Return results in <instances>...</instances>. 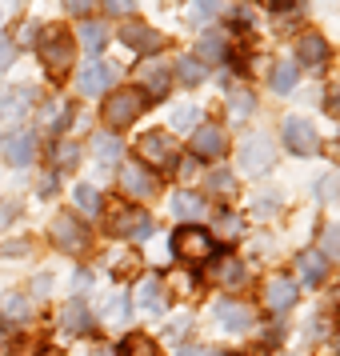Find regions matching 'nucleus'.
Returning <instances> with one entry per match:
<instances>
[{"instance_id":"nucleus-1","label":"nucleus","mask_w":340,"mask_h":356,"mask_svg":"<svg viewBox=\"0 0 340 356\" xmlns=\"http://www.w3.org/2000/svg\"><path fill=\"white\" fill-rule=\"evenodd\" d=\"M148 97L145 92H136V88H124V92H113V97L104 100V120H108V129H129L136 116L145 113Z\"/></svg>"},{"instance_id":"nucleus-2","label":"nucleus","mask_w":340,"mask_h":356,"mask_svg":"<svg viewBox=\"0 0 340 356\" xmlns=\"http://www.w3.org/2000/svg\"><path fill=\"white\" fill-rule=\"evenodd\" d=\"M241 172L244 177H264L268 168L276 164V152H273V140L268 136H244V145H241Z\"/></svg>"},{"instance_id":"nucleus-3","label":"nucleus","mask_w":340,"mask_h":356,"mask_svg":"<svg viewBox=\"0 0 340 356\" xmlns=\"http://www.w3.org/2000/svg\"><path fill=\"white\" fill-rule=\"evenodd\" d=\"M172 248H177V257H180V260H193V264H200V260H209V257H212L216 241H212L209 228L184 225V228H177V236H172Z\"/></svg>"},{"instance_id":"nucleus-4","label":"nucleus","mask_w":340,"mask_h":356,"mask_svg":"<svg viewBox=\"0 0 340 356\" xmlns=\"http://www.w3.org/2000/svg\"><path fill=\"white\" fill-rule=\"evenodd\" d=\"M52 244L56 248H65L68 257H84L88 252V228L76 220V216H68V212H60L56 220H52Z\"/></svg>"},{"instance_id":"nucleus-5","label":"nucleus","mask_w":340,"mask_h":356,"mask_svg":"<svg viewBox=\"0 0 340 356\" xmlns=\"http://www.w3.org/2000/svg\"><path fill=\"white\" fill-rule=\"evenodd\" d=\"M72 56H76L72 36L49 33L44 40H40V60H44V68H49V76H65L68 68H72Z\"/></svg>"},{"instance_id":"nucleus-6","label":"nucleus","mask_w":340,"mask_h":356,"mask_svg":"<svg viewBox=\"0 0 340 356\" xmlns=\"http://www.w3.org/2000/svg\"><path fill=\"white\" fill-rule=\"evenodd\" d=\"M136 152H140V161L152 164V168H172V164H177V140H172L168 132H145V136L136 140Z\"/></svg>"},{"instance_id":"nucleus-7","label":"nucleus","mask_w":340,"mask_h":356,"mask_svg":"<svg viewBox=\"0 0 340 356\" xmlns=\"http://www.w3.org/2000/svg\"><path fill=\"white\" fill-rule=\"evenodd\" d=\"M108 232L113 236H124V241H136V236H148L152 232V220H148L145 209H113V216H108Z\"/></svg>"},{"instance_id":"nucleus-8","label":"nucleus","mask_w":340,"mask_h":356,"mask_svg":"<svg viewBox=\"0 0 340 356\" xmlns=\"http://www.w3.org/2000/svg\"><path fill=\"white\" fill-rule=\"evenodd\" d=\"M284 145H289V152H296V156H316V152H321V136H316V129H312L308 120L289 116V120H284Z\"/></svg>"},{"instance_id":"nucleus-9","label":"nucleus","mask_w":340,"mask_h":356,"mask_svg":"<svg viewBox=\"0 0 340 356\" xmlns=\"http://www.w3.org/2000/svg\"><path fill=\"white\" fill-rule=\"evenodd\" d=\"M0 152H4V161L13 164V168H29V164H33V156H36V136H33L29 129L4 132Z\"/></svg>"},{"instance_id":"nucleus-10","label":"nucleus","mask_w":340,"mask_h":356,"mask_svg":"<svg viewBox=\"0 0 340 356\" xmlns=\"http://www.w3.org/2000/svg\"><path fill=\"white\" fill-rule=\"evenodd\" d=\"M193 152L200 161H216V156H225L228 152V140H225V129L220 124H200L193 132Z\"/></svg>"},{"instance_id":"nucleus-11","label":"nucleus","mask_w":340,"mask_h":356,"mask_svg":"<svg viewBox=\"0 0 340 356\" xmlns=\"http://www.w3.org/2000/svg\"><path fill=\"white\" fill-rule=\"evenodd\" d=\"M212 312H216V324L225 332H248L252 328V308L241 305V300H216Z\"/></svg>"},{"instance_id":"nucleus-12","label":"nucleus","mask_w":340,"mask_h":356,"mask_svg":"<svg viewBox=\"0 0 340 356\" xmlns=\"http://www.w3.org/2000/svg\"><path fill=\"white\" fill-rule=\"evenodd\" d=\"M120 44L148 56V52L161 49V33H156V29H148V24H140V20H129V24H120Z\"/></svg>"},{"instance_id":"nucleus-13","label":"nucleus","mask_w":340,"mask_h":356,"mask_svg":"<svg viewBox=\"0 0 340 356\" xmlns=\"http://www.w3.org/2000/svg\"><path fill=\"white\" fill-rule=\"evenodd\" d=\"M113 68L104 65V60H88V65L81 68V76H76V92L81 97H100L108 84H113Z\"/></svg>"},{"instance_id":"nucleus-14","label":"nucleus","mask_w":340,"mask_h":356,"mask_svg":"<svg viewBox=\"0 0 340 356\" xmlns=\"http://www.w3.org/2000/svg\"><path fill=\"white\" fill-rule=\"evenodd\" d=\"M136 76H140V84H145L148 97L164 100L168 97V88H172V81H168V65H161V60H140V68H136Z\"/></svg>"},{"instance_id":"nucleus-15","label":"nucleus","mask_w":340,"mask_h":356,"mask_svg":"<svg viewBox=\"0 0 340 356\" xmlns=\"http://www.w3.org/2000/svg\"><path fill=\"white\" fill-rule=\"evenodd\" d=\"M120 184H124V193L136 196V200H145V196L156 193V180L148 177L145 164H120Z\"/></svg>"},{"instance_id":"nucleus-16","label":"nucleus","mask_w":340,"mask_h":356,"mask_svg":"<svg viewBox=\"0 0 340 356\" xmlns=\"http://www.w3.org/2000/svg\"><path fill=\"white\" fill-rule=\"evenodd\" d=\"M296 56H300V65H308V68H324L332 52H328V40H324L321 33H305L296 40Z\"/></svg>"},{"instance_id":"nucleus-17","label":"nucleus","mask_w":340,"mask_h":356,"mask_svg":"<svg viewBox=\"0 0 340 356\" xmlns=\"http://www.w3.org/2000/svg\"><path fill=\"white\" fill-rule=\"evenodd\" d=\"M296 280H284V276H273L268 280V289H264V305L273 308V312H289L296 305Z\"/></svg>"},{"instance_id":"nucleus-18","label":"nucleus","mask_w":340,"mask_h":356,"mask_svg":"<svg viewBox=\"0 0 340 356\" xmlns=\"http://www.w3.org/2000/svg\"><path fill=\"white\" fill-rule=\"evenodd\" d=\"M196 60H200L204 68H209V65H225V60H228V40L216 33V29L204 33V36H200V44H196Z\"/></svg>"},{"instance_id":"nucleus-19","label":"nucleus","mask_w":340,"mask_h":356,"mask_svg":"<svg viewBox=\"0 0 340 356\" xmlns=\"http://www.w3.org/2000/svg\"><path fill=\"white\" fill-rule=\"evenodd\" d=\"M36 100V92L29 84H17V88H8V92H0V116H8V120H17L24 116V108Z\"/></svg>"},{"instance_id":"nucleus-20","label":"nucleus","mask_w":340,"mask_h":356,"mask_svg":"<svg viewBox=\"0 0 340 356\" xmlns=\"http://www.w3.org/2000/svg\"><path fill=\"white\" fill-rule=\"evenodd\" d=\"M296 264H300V276H305V284H312V289L328 280V257H324V252H305V257L296 260Z\"/></svg>"},{"instance_id":"nucleus-21","label":"nucleus","mask_w":340,"mask_h":356,"mask_svg":"<svg viewBox=\"0 0 340 356\" xmlns=\"http://www.w3.org/2000/svg\"><path fill=\"white\" fill-rule=\"evenodd\" d=\"M212 280H220V284H228V289H241L244 280H248V273H244V264L236 257H220L216 268H212Z\"/></svg>"},{"instance_id":"nucleus-22","label":"nucleus","mask_w":340,"mask_h":356,"mask_svg":"<svg viewBox=\"0 0 340 356\" xmlns=\"http://www.w3.org/2000/svg\"><path fill=\"white\" fill-rule=\"evenodd\" d=\"M136 305H140V312H148V316H156L164 308V292H161V280H156V276H152V280H140Z\"/></svg>"},{"instance_id":"nucleus-23","label":"nucleus","mask_w":340,"mask_h":356,"mask_svg":"<svg viewBox=\"0 0 340 356\" xmlns=\"http://www.w3.org/2000/svg\"><path fill=\"white\" fill-rule=\"evenodd\" d=\"M0 316L8 324H24L33 316V305H29V296H20V292H8L4 296V305H0Z\"/></svg>"},{"instance_id":"nucleus-24","label":"nucleus","mask_w":340,"mask_h":356,"mask_svg":"<svg viewBox=\"0 0 340 356\" xmlns=\"http://www.w3.org/2000/svg\"><path fill=\"white\" fill-rule=\"evenodd\" d=\"M60 324H65L68 332H88V328H92V312H88L81 300H72V305L60 312Z\"/></svg>"},{"instance_id":"nucleus-25","label":"nucleus","mask_w":340,"mask_h":356,"mask_svg":"<svg viewBox=\"0 0 340 356\" xmlns=\"http://www.w3.org/2000/svg\"><path fill=\"white\" fill-rule=\"evenodd\" d=\"M296 72H300V68L292 65V60H280V65L273 68V88L280 97H289L292 88H296Z\"/></svg>"},{"instance_id":"nucleus-26","label":"nucleus","mask_w":340,"mask_h":356,"mask_svg":"<svg viewBox=\"0 0 340 356\" xmlns=\"http://www.w3.org/2000/svg\"><path fill=\"white\" fill-rule=\"evenodd\" d=\"M92 152H97L100 164H116L124 148H120V140H116V136H108V132H104V136H92Z\"/></svg>"},{"instance_id":"nucleus-27","label":"nucleus","mask_w":340,"mask_h":356,"mask_svg":"<svg viewBox=\"0 0 340 356\" xmlns=\"http://www.w3.org/2000/svg\"><path fill=\"white\" fill-rule=\"evenodd\" d=\"M172 212L184 216V220H193V216H204V200L196 193H177L172 196Z\"/></svg>"},{"instance_id":"nucleus-28","label":"nucleus","mask_w":340,"mask_h":356,"mask_svg":"<svg viewBox=\"0 0 340 356\" xmlns=\"http://www.w3.org/2000/svg\"><path fill=\"white\" fill-rule=\"evenodd\" d=\"M72 104H65V100H52V104H44V124H49L52 132H60V129H68L72 120Z\"/></svg>"},{"instance_id":"nucleus-29","label":"nucleus","mask_w":340,"mask_h":356,"mask_svg":"<svg viewBox=\"0 0 340 356\" xmlns=\"http://www.w3.org/2000/svg\"><path fill=\"white\" fill-rule=\"evenodd\" d=\"M104 321L108 324L129 321V296H124V292H113V296L104 300Z\"/></svg>"},{"instance_id":"nucleus-30","label":"nucleus","mask_w":340,"mask_h":356,"mask_svg":"<svg viewBox=\"0 0 340 356\" xmlns=\"http://www.w3.org/2000/svg\"><path fill=\"white\" fill-rule=\"evenodd\" d=\"M116 356H156V344L148 337H129L120 348H116Z\"/></svg>"},{"instance_id":"nucleus-31","label":"nucleus","mask_w":340,"mask_h":356,"mask_svg":"<svg viewBox=\"0 0 340 356\" xmlns=\"http://www.w3.org/2000/svg\"><path fill=\"white\" fill-rule=\"evenodd\" d=\"M81 40H84V49L100 52V49H104V40H108V33H104V24L88 20V24H81Z\"/></svg>"},{"instance_id":"nucleus-32","label":"nucleus","mask_w":340,"mask_h":356,"mask_svg":"<svg viewBox=\"0 0 340 356\" xmlns=\"http://www.w3.org/2000/svg\"><path fill=\"white\" fill-rule=\"evenodd\" d=\"M204 72H209V68L200 65V60H193V56H184V60L177 65V76L184 84H200V81H204Z\"/></svg>"},{"instance_id":"nucleus-33","label":"nucleus","mask_w":340,"mask_h":356,"mask_svg":"<svg viewBox=\"0 0 340 356\" xmlns=\"http://www.w3.org/2000/svg\"><path fill=\"white\" fill-rule=\"evenodd\" d=\"M76 161H81V148H76V145L60 140V145L52 148V164H56V168H72Z\"/></svg>"},{"instance_id":"nucleus-34","label":"nucleus","mask_w":340,"mask_h":356,"mask_svg":"<svg viewBox=\"0 0 340 356\" xmlns=\"http://www.w3.org/2000/svg\"><path fill=\"white\" fill-rule=\"evenodd\" d=\"M72 196H76V204H81L84 212H100V193L92 188V184H76Z\"/></svg>"},{"instance_id":"nucleus-35","label":"nucleus","mask_w":340,"mask_h":356,"mask_svg":"<svg viewBox=\"0 0 340 356\" xmlns=\"http://www.w3.org/2000/svg\"><path fill=\"white\" fill-rule=\"evenodd\" d=\"M228 108H232V120L241 124L244 116L252 113V92H232V100H228Z\"/></svg>"},{"instance_id":"nucleus-36","label":"nucleus","mask_w":340,"mask_h":356,"mask_svg":"<svg viewBox=\"0 0 340 356\" xmlns=\"http://www.w3.org/2000/svg\"><path fill=\"white\" fill-rule=\"evenodd\" d=\"M209 188L212 193H232V188H236V184H232V172H225V168L209 172Z\"/></svg>"},{"instance_id":"nucleus-37","label":"nucleus","mask_w":340,"mask_h":356,"mask_svg":"<svg viewBox=\"0 0 340 356\" xmlns=\"http://www.w3.org/2000/svg\"><path fill=\"white\" fill-rule=\"evenodd\" d=\"M92 8H97V0H65V13H72V17H92Z\"/></svg>"},{"instance_id":"nucleus-38","label":"nucleus","mask_w":340,"mask_h":356,"mask_svg":"<svg viewBox=\"0 0 340 356\" xmlns=\"http://www.w3.org/2000/svg\"><path fill=\"white\" fill-rule=\"evenodd\" d=\"M104 8H108L113 17H132V13H136V0H104Z\"/></svg>"},{"instance_id":"nucleus-39","label":"nucleus","mask_w":340,"mask_h":356,"mask_svg":"<svg viewBox=\"0 0 340 356\" xmlns=\"http://www.w3.org/2000/svg\"><path fill=\"white\" fill-rule=\"evenodd\" d=\"M193 13L200 20H209V17H216V13H220V0H193Z\"/></svg>"},{"instance_id":"nucleus-40","label":"nucleus","mask_w":340,"mask_h":356,"mask_svg":"<svg viewBox=\"0 0 340 356\" xmlns=\"http://www.w3.org/2000/svg\"><path fill=\"white\" fill-rule=\"evenodd\" d=\"M172 124H177V129H193L196 124V108H188V104L177 108V113H172Z\"/></svg>"},{"instance_id":"nucleus-41","label":"nucleus","mask_w":340,"mask_h":356,"mask_svg":"<svg viewBox=\"0 0 340 356\" xmlns=\"http://www.w3.org/2000/svg\"><path fill=\"white\" fill-rule=\"evenodd\" d=\"M337 193H340V180H337V177H324L321 188H316V196H321V200H332Z\"/></svg>"},{"instance_id":"nucleus-42","label":"nucleus","mask_w":340,"mask_h":356,"mask_svg":"<svg viewBox=\"0 0 340 356\" xmlns=\"http://www.w3.org/2000/svg\"><path fill=\"white\" fill-rule=\"evenodd\" d=\"M220 216H225V220H216V228H220L225 236H236V232H241V220H236L232 212H220Z\"/></svg>"},{"instance_id":"nucleus-43","label":"nucleus","mask_w":340,"mask_h":356,"mask_svg":"<svg viewBox=\"0 0 340 356\" xmlns=\"http://www.w3.org/2000/svg\"><path fill=\"white\" fill-rule=\"evenodd\" d=\"M36 36H40V24H36V20H24V24H20V44H33Z\"/></svg>"},{"instance_id":"nucleus-44","label":"nucleus","mask_w":340,"mask_h":356,"mask_svg":"<svg viewBox=\"0 0 340 356\" xmlns=\"http://www.w3.org/2000/svg\"><path fill=\"white\" fill-rule=\"evenodd\" d=\"M324 248H328V257H340V228H332V232L324 236Z\"/></svg>"},{"instance_id":"nucleus-45","label":"nucleus","mask_w":340,"mask_h":356,"mask_svg":"<svg viewBox=\"0 0 340 356\" xmlns=\"http://www.w3.org/2000/svg\"><path fill=\"white\" fill-rule=\"evenodd\" d=\"M17 200H4V204H0V225H8V220H17Z\"/></svg>"},{"instance_id":"nucleus-46","label":"nucleus","mask_w":340,"mask_h":356,"mask_svg":"<svg viewBox=\"0 0 340 356\" xmlns=\"http://www.w3.org/2000/svg\"><path fill=\"white\" fill-rule=\"evenodd\" d=\"M177 356H220L216 348H200V344H188V348H180Z\"/></svg>"},{"instance_id":"nucleus-47","label":"nucleus","mask_w":340,"mask_h":356,"mask_svg":"<svg viewBox=\"0 0 340 356\" xmlns=\"http://www.w3.org/2000/svg\"><path fill=\"white\" fill-rule=\"evenodd\" d=\"M8 65H13V44H8V40L0 36V72H4Z\"/></svg>"},{"instance_id":"nucleus-48","label":"nucleus","mask_w":340,"mask_h":356,"mask_svg":"<svg viewBox=\"0 0 340 356\" xmlns=\"http://www.w3.org/2000/svg\"><path fill=\"white\" fill-rule=\"evenodd\" d=\"M24 248H29V244H24V241H13V244H4V257H20Z\"/></svg>"},{"instance_id":"nucleus-49","label":"nucleus","mask_w":340,"mask_h":356,"mask_svg":"<svg viewBox=\"0 0 340 356\" xmlns=\"http://www.w3.org/2000/svg\"><path fill=\"white\" fill-rule=\"evenodd\" d=\"M264 4H268L273 13H284V8H292V4H296V0H264Z\"/></svg>"},{"instance_id":"nucleus-50","label":"nucleus","mask_w":340,"mask_h":356,"mask_svg":"<svg viewBox=\"0 0 340 356\" xmlns=\"http://www.w3.org/2000/svg\"><path fill=\"white\" fill-rule=\"evenodd\" d=\"M88 356H116V348H113V344H92V353H88Z\"/></svg>"},{"instance_id":"nucleus-51","label":"nucleus","mask_w":340,"mask_h":356,"mask_svg":"<svg viewBox=\"0 0 340 356\" xmlns=\"http://www.w3.org/2000/svg\"><path fill=\"white\" fill-rule=\"evenodd\" d=\"M88 284H92V276H88V273H76V292H84Z\"/></svg>"},{"instance_id":"nucleus-52","label":"nucleus","mask_w":340,"mask_h":356,"mask_svg":"<svg viewBox=\"0 0 340 356\" xmlns=\"http://www.w3.org/2000/svg\"><path fill=\"white\" fill-rule=\"evenodd\" d=\"M40 356H60V353H56V348H44V353H40Z\"/></svg>"},{"instance_id":"nucleus-53","label":"nucleus","mask_w":340,"mask_h":356,"mask_svg":"<svg viewBox=\"0 0 340 356\" xmlns=\"http://www.w3.org/2000/svg\"><path fill=\"white\" fill-rule=\"evenodd\" d=\"M337 353H340V332H337Z\"/></svg>"},{"instance_id":"nucleus-54","label":"nucleus","mask_w":340,"mask_h":356,"mask_svg":"<svg viewBox=\"0 0 340 356\" xmlns=\"http://www.w3.org/2000/svg\"><path fill=\"white\" fill-rule=\"evenodd\" d=\"M284 356H292V353H284Z\"/></svg>"}]
</instances>
